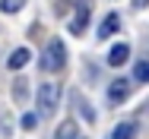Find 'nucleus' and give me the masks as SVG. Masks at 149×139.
I'll list each match as a JSON object with an SVG mask.
<instances>
[{"label":"nucleus","instance_id":"nucleus-1","mask_svg":"<svg viewBox=\"0 0 149 139\" xmlns=\"http://www.w3.org/2000/svg\"><path fill=\"white\" fill-rule=\"evenodd\" d=\"M63 63H67V48H63L60 38H51L45 54H41V70L45 73H57V70H63Z\"/></svg>","mask_w":149,"mask_h":139},{"label":"nucleus","instance_id":"nucleus-2","mask_svg":"<svg viewBox=\"0 0 149 139\" xmlns=\"http://www.w3.org/2000/svg\"><path fill=\"white\" fill-rule=\"evenodd\" d=\"M57 98H60V85L57 82H41L38 85V114H45V117H51V114L57 111Z\"/></svg>","mask_w":149,"mask_h":139},{"label":"nucleus","instance_id":"nucleus-3","mask_svg":"<svg viewBox=\"0 0 149 139\" xmlns=\"http://www.w3.org/2000/svg\"><path fill=\"white\" fill-rule=\"evenodd\" d=\"M127 95H130V82H127V79H114V82L108 85V101H111V104L127 101Z\"/></svg>","mask_w":149,"mask_h":139},{"label":"nucleus","instance_id":"nucleus-4","mask_svg":"<svg viewBox=\"0 0 149 139\" xmlns=\"http://www.w3.org/2000/svg\"><path fill=\"white\" fill-rule=\"evenodd\" d=\"M127 57H130V44H124V41H120V44H114V48L108 51V63H111V66H124V63H127Z\"/></svg>","mask_w":149,"mask_h":139},{"label":"nucleus","instance_id":"nucleus-5","mask_svg":"<svg viewBox=\"0 0 149 139\" xmlns=\"http://www.w3.org/2000/svg\"><path fill=\"white\" fill-rule=\"evenodd\" d=\"M118 28H120V16H118V13H108V16H105V22L98 26V38H111Z\"/></svg>","mask_w":149,"mask_h":139},{"label":"nucleus","instance_id":"nucleus-6","mask_svg":"<svg viewBox=\"0 0 149 139\" xmlns=\"http://www.w3.org/2000/svg\"><path fill=\"white\" fill-rule=\"evenodd\" d=\"M136 130H140V127H136L133 120H124V123H118V127H114L111 139H136Z\"/></svg>","mask_w":149,"mask_h":139},{"label":"nucleus","instance_id":"nucleus-7","mask_svg":"<svg viewBox=\"0 0 149 139\" xmlns=\"http://www.w3.org/2000/svg\"><path fill=\"white\" fill-rule=\"evenodd\" d=\"M86 22H89V6H79V13H76L73 22H70V32H73V35H83V32H86Z\"/></svg>","mask_w":149,"mask_h":139},{"label":"nucleus","instance_id":"nucleus-8","mask_svg":"<svg viewBox=\"0 0 149 139\" xmlns=\"http://www.w3.org/2000/svg\"><path fill=\"white\" fill-rule=\"evenodd\" d=\"M29 60H32V51H29V48H19V51L10 54V70H22Z\"/></svg>","mask_w":149,"mask_h":139},{"label":"nucleus","instance_id":"nucleus-9","mask_svg":"<svg viewBox=\"0 0 149 139\" xmlns=\"http://www.w3.org/2000/svg\"><path fill=\"white\" fill-rule=\"evenodd\" d=\"M54 139H76V120H67V123H60L57 136Z\"/></svg>","mask_w":149,"mask_h":139},{"label":"nucleus","instance_id":"nucleus-10","mask_svg":"<svg viewBox=\"0 0 149 139\" xmlns=\"http://www.w3.org/2000/svg\"><path fill=\"white\" fill-rule=\"evenodd\" d=\"M133 76H136V82H149V60H136Z\"/></svg>","mask_w":149,"mask_h":139},{"label":"nucleus","instance_id":"nucleus-11","mask_svg":"<svg viewBox=\"0 0 149 139\" xmlns=\"http://www.w3.org/2000/svg\"><path fill=\"white\" fill-rule=\"evenodd\" d=\"M26 6V0H0V10L3 13H19Z\"/></svg>","mask_w":149,"mask_h":139},{"label":"nucleus","instance_id":"nucleus-12","mask_svg":"<svg viewBox=\"0 0 149 139\" xmlns=\"http://www.w3.org/2000/svg\"><path fill=\"white\" fill-rule=\"evenodd\" d=\"M13 92H16V101H26V95H29V82H26V79H16V82H13Z\"/></svg>","mask_w":149,"mask_h":139},{"label":"nucleus","instance_id":"nucleus-13","mask_svg":"<svg viewBox=\"0 0 149 139\" xmlns=\"http://www.w3.org/2000/svg\"><path fill=\"white\" fill-rule=\"evenodd\" d=\"M38 127V117L35 114H22V130H35Z\"/></svg>","mask_w":149,"mask_h":139},{"label":"nucleus","instance_id":"nucleus-14","mask_svg":"<svg viewBox=\"0 0 149 139\" xmlns=\"http://www.w3.org/2000/svg\"><path fill=\"white\" fill-rule=\"evenodd\" d=\"M133 6H136V10H146V6H149V0H133Z\"/></svg>","mask_w":149,"mask_h":139}]
</instances>
